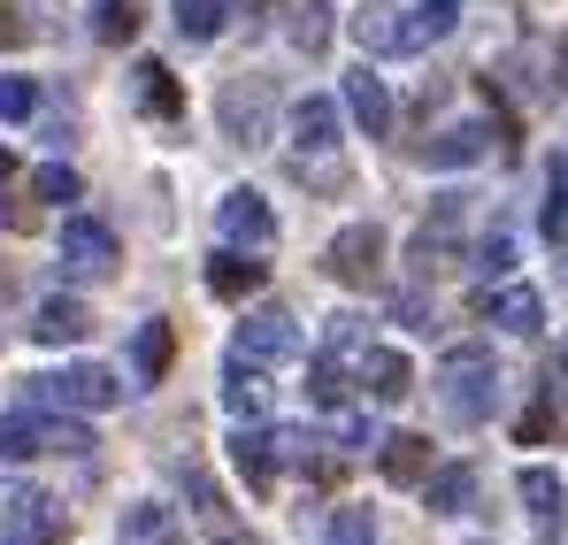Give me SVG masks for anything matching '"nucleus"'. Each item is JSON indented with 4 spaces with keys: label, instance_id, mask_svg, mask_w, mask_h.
<instances>
[{
    "label": "nucleus",
    "instance_id": "obj_13",
    "mask_svg": "<svg viewBox=\"0 0 568 545\" xmlns=\"http://www.w3.org/2000/svg\"><path fill=\"white\" fill-rule=\"evenodd\" d=\"M131 92H139V115L185 123V85L170 78V62H139V70H131Z\"/></svg>",
    "mask_w": 568,
    "mask_h": 545
},
{
    "label": "nucleus",
    "instance_id": "obj_24",
    "mask_svg": "<svg viewBox=\"0 0 568 545\" xmlns=\"http://www.w3.org/2000/svg\"><path fill=\"white\" fill-rule=\"evenodd\" d=\"M454 23H462V0H415V8H407V54H423V47L446 39Z\"/></svg>",
    "mask_w": 568,
    "mask_h": 545
},
{
    "label": "nucleus",
    "instance_id": "obj_11",
    "mask_svg": "<svg viewBox=\"0 0 568 545\" xmlns=\"http://www.w3.org/2000/svg\"><path fill=\"white\" fill-rule=\"evenodd\" d=\"M231 468L246 476V492H277V468H284L277 431H246V423H239V438H231Z\"/></svg>",
    "mask_w": 568,
    "mask_h": 545
},
{
    "label": "nucleus",
    "instance_id": "obj_40",
    "mask_svg": "<svg viewBox=\"0 0 568 545\" xmlns=\"http://www.w3.org/2000/svg\"><path fill=\"white\" fill-rule=\"evenodd\" d=\"M215 545H262V538H254V531H239V523H231V531H223V538H215Z\"/></svg>",
    "mask_w": 568,
    "mask_h": 545
},
{
    "label": "nucleus",
    "instance_id": "obj_36",
    "mask_svg": "<svg viewBox=\"0 0 568 545\" xmlns=\"http://www.w3.org/2000/svg\"><path fill=\"white\" fill-rule=\"evenodd\" d=\"M47 454H93V431L85 423H47Z\"/></svg>",
    "mask_w": 568,
    "mask_h": 545
},
{
    "label": "nucleus",
    "instance_id": "obj_14",
    "mask_svg": "<svg viewBox=\"0 0 568 545\" xmlns=\"http://www.w3.org/2000/svg\"><path fill=\"white\" fill-rule=\"evenodd\" d=\"M484 315H491L507 339H538V331H546V300H538L530 284H507V292H491V300H484Z\"/></svg>",
    "mask_w": 568,
    "mask_h": 545
},
{
    "label": "nucleus",
    "instance_id": "obj_26",
    "mask_svg": "<svg viewBox=\"0 0 568 545\" xmlns=\"http://www.w3.org/2000/svg\"><path fill=\"white\" fill-rule=\"evenodd\" d=\"M93 39L100 47H131L139 39V0H93Z\"/></svg>",
    "mask_w": 568,
    "mask_h": 545
},
{
    "label": "nucleus",
    "instance_id": "obj_20",
    "mask_svg": "<svg viewBox=\"0 0 568 545\" xmlns=\"http://www.w3.org/2000/svg\"><path fill=\"white\" fill-rule=\"evenodd\" d=\"M362 384H369V400L399 407V400L415 392V369H407V354H392V346H369V354H362Z\"/></svg>",
    "mask_w": 568,
    "mask_h": 545
},
{
    "label": "nucleus",
    "instance_id": "obj_9",
    "mask_svg": "<svg viewBox=\"0 0 568 545\" xmlns=\"http://www.w3.org/2000/svg\"><path fill=\"white\" fill-rule=\"evenodd\" d=\"M284 131H292V147H300V154H331V147H338V100H331V92L292 100Z\"/></svg>",
    "mask_w": 568,
    "mask_h": 545
},
{
    "label": "nucleus",
    "instance_id": "obj_8",
    "mask_svg": "<svg viewBox=\"0 0 568 545\" xmlns=\"http://www.w3.org/2000/svg\"><path fill=\"white\" fill-rule=\"evenodd\" d=\"M215 231L231 239V246H277V208L254 192V184H239V192H223V208H215Z\"/></svg>",
    "mask_w": 568,
    "mask_h": 545
},
{
    "label": "nucleus",
    "instance_id": "obj_15",
    "mask_svg": "<svg viewBox=\"0 0 568 545\" xmlns=\"http://www.w3.org/2000/svg\"><path fill=\"white\" fill-rule=\"evenodd\" d=\"M85 331H93V315H85V300H70V292L39 300V315H31V339H39V346H78Z\"/></svg>",
    "mask_w": 568,
    "mask_h": 545
},
{
    "label": "nucleus",
    "instance_id": "obj_19",
    "mask_svg": "<svg viewBox=\"0 0 568 545\" xmlns=\"http://www.w3.org/2000/svg\"><path fill=\"white\" fill-rule=\"evenodd\" d=\"M170 362H178V331H170L162 315H146V323H139V339H131V369H139V384H162Z\"/></svg>",
    "mask_w": 568,
    "mask_h": 545
},
{
    "label": "nucleus",
    "instance_id": "obj_35",
    "mask_svg": "<svg viewBox=\"0 0 568 545\" xmlns=\"http://www.w3.org/2000/svg\"><path fill=\"white\" fill-rule=\"evenodd\" d=\"M507 270H515V239H507V231H491V239L476 246V276H507Z\"/></svg>",
    "mask_w": 568,
    "mask_h": 545
},
{
    "label": "nucleus",
    "instance_id": "obj_30",
    "mask_svg": "<svg viewBox=\"0 0 568 545\" xmlns=\"http://www.w3.org/2000/svg\"><path fill=\"white\" fill-rule=\"evenodd\" d=\"M31 200H85V178L70 162H39L31 170Z\"/></svg>",
    "mask_w": 568,
    "mask_h": 545
},
{
    "label": "nucleus",
    "instance_id": "obj_3",
    "mask_svg": "<svg viewBox=\"0 0 568 545\" xmlns=\"http://www.w3.org/2000/svg\"><path fill=\"white\" fill-rule=\"evenodd\" d=\"M62 538H70V515H62L54 492L16 484V492L0 499V545H62Z\"/></svg>",
    "mask_w": 568,
    "mask_h": 545
},
{
    "label": "nucleus",
    "instance_id": "obj_29",
    "mask_svg": "<svg viewBox=\"0 0 568 545\" xmlns=\"http://www.w3.org/2000/svg\"><path fill=\"white\" fill-rule=\"evenodd\" d=\"M47 454V423H31V415H0V461H31Z\"/></svg>",
    "mask_w": 568,
    "mask_h": 545
},
{
    "label": "nucleus",
    "instance_id": "obj_31",
    "mask_svg": "<svg viewBox=\"0 0 568 545\" xmlns=\"http://www.w3.org/2000/svg\"><path fill=\"white\" fill-rule=\"evenodd\" d=\"M307 400H315V407H331V415L346 407V369H338V354H323V362L307 369Z\"/></svg>",
    "mask_w": 568,
    "mask_h": 545
},
{
    "label": "nucleus",
    "instance_id": "obj_41",
    "mask_svg": "<svg viewBox=\"0 0 568 545\" xmlns=\"http://www.w3.org/2000/svg\"><path fill=\"white\" fill-rule=\"evenodd\" d=\"M554 376H561V407H568V346L554 354Z\"/></svg>",
    "mask_w": 568,
    "mask_h": 545
},
{
    "label": "nucleus",
    "instance_id": "obj_17",
    "mask_svg": "<svg viewBox=\"0 0 568 545\" xmlns=\"http://www.w3.org/2000/svg\"><path fill=\"white\" fill-rule=\"evenodd\" d=\"M484 139H491L484 123H446V131H438V139H423L415 154H423L430 170H469V162H484Z\"/></svg>",
    "mask_w": 568,
    "mask_h": 545
},
{
    "label": "nucleus",
    "instance_id": "obj_2",
    "mask_svg": "<svg viewBox=\"0 0 568 545\" xmlns=\"http://www.w3.org/2000/svg\"><path fill=\"white\" fill-rule=\"evenodd\" d=\"M31 392L47 407H62V415H108L123 400V376L100 362H70V369H54V376H31Z\"/></svg>",
    "mask_w": 568,
    "mask_h": 545
},
{
    "label": "nucleus",
    "instance_id": "obj_5",
    "mask_svg": "<svg viewBox=\"0 0 568 545\" xmlns=\"http://www.w3.org/2000/svg\"><path fill=\"white\" fill-rule=\"evenodd\" d=\"M231 354H239V362H254V369H277V362L300 354V323H292L284 307H254V315L231 331Z\"/></svg>",
    "mask_w": 568,
    "mask_h": 545
},
{
    "label": "nucleus",
    "instance_id": "obj_43",
    "mask_svg": "<svg viewBox=\"0 0 568 545\" xmlns=\"http://www.w3.org/2000/svg\"><path fill=\"white\" fill-rule=\"evenodd\" d=\"M8 178H16V162H8V147H0V184H8Z\"/></svg>",
    "mask_w": 568,
    "mask_h": 545
},
{
    "label": "nucleus",
    "instance_id": "obj_28",
    "mask_svg": "<svg viewBox=\"0 0 568 545\" xmlns=\"http://www.w3.org/2000/svg\"><path fill=\"white\" fill-rule=\"evenodd\" d=\"M292 47L300 54H323L331 47V8L323 0H292Z\"/></svg>",
    "mask_w": 568,
    "mask_h": 545
},
{
    "label": "nucleus",
    "instance_id": "obj_4",
    "mask_svg": "<svg viewBox=\"0 0 568 545\" xmlns=\"http://www.w3.org/2000/svg\"><path fill=\"white\" fill-rule=\"evenodd\" d=\"M270 108H277L270 78H246V70L215 92V123H223L231 147H262V139H270Z\"/></svg>",
    "mask_w": 568,
    "mask_h": 545
},
{
    "label": "nucleus",
    "instance_id": "obj_33",
    "mask_svg": "<svg viewBox=\"0 0 568 545\" xmlns=\"http://www.w3.org/2000/svg\"><path fill=\"white\" fill-rule=\"evenodd\" d=\"M546 239H568V162L546 170Z\"/></svg>",
    "mask_w": 568,
    "mask_h": 545
},
{
    "label": "nucleus",
    "instance_id": "obj_32",
    "mask_svg": "<svg viewBox=\"0 0 568 545\" xmlns=\"http://www.w3.org/2000/svg\"><path fill=\"white\" fill-rule=\"evenodd\" d=\"M39 115V85L31 78H0V123H31Z\"/></svg>",
    "mask_w": 568,
    "mask_h": 545
},
{
    "label": "nucleus",
    "instance_id": "obj_18",
    "mask_svg": "<svg viewBox=\"0 0 568 545\" xmlns=\"http://www.w3.org/2000/svg\"><path fill=\"white\" fill-rule=\"evenodd\" d=\"M346 108H354V123L369 131V139H384L392 131V92H384V78L362 62V70H346Z\"/></svg>",
    "mask_w": 568,
    "mask_h": 545
},
{
    "label": "nucleus",
    "instance_id": "obj_21",
    "mask_svg": "<svg viewBox=\"0 0 568 545\" xmlns=\"http://www.w3.org/2000/svg\"><path fill=\"white\" fill-rule=\"evenodd\" d=\"M377 468H384V484H430V438H415V431L384 438Z\"/></svg>",
    "mask_w": 568,
    "mask_h": 545
},
{
    "label": "nucleus",
    "instance_id": "obj_27",
    "mask_svg": "<svg viewBox=\"0 0 568 545\" xmlns=\"http://www.w3.org/2000/svg\"><path fill=\"white\" fill-rule=\"evenodd\" d=\"M223 23H231V0H178V31H185L192 47L223 39Z\"/></svg>",
    "mask_w": 568,
    "mask_h": 545
},
{
    "label": "nucleus",
    "instance_id": "obj_37",
    "mask_svg": "<svg viewBox=\"0 0 568 545\" xmlns=\"http://www.w3.org/2000/svg\"><path fill=\"white\" fill-rule=\"evenodd\" d=\"M546 431H554V400H530V407H523V423H515V438H523V446H538Z\"/></svg>",
    "mask_w": 568,
    "mask_h": 545
},
{
    "label": "nucleus",
    "instance_id": "obj_7",
    "mask_svg": "<svg viewBox=\"0 0 568 545\" xmlns=\"http://www.w3.org/2000/svg\"><path fill=\"white\" fill-rule=\"evenodd\" d=\"M115 262H123V246H115V231H108L100 215H62V270L93 284V276H108Z\"/></svg>",
    "mask_w": 568,
    "mask_h": 545
},
{
    "label": "nucleus",
    "instance_id": "obj_39",
    "mask_svg": "<svg viewBox=\"0 0 568 545\" xmlns=\"http://www.w3.org/2000/svg\"><path fill=\"white\" fill-rule=\"evenodd\" d=\"M392 315H399L407 331H430V300H423V292H399V307H392Z\"/></svg>",
    "mask_w": 568,
    "mask_h": 545
},
{
    "label": "nucleus",
    "instance_id": "obj_38",
    "mask_svg": "<svg viewBox=\"0 0 568 545\" xmlns=\"http://www.w3.org/2000/svg\"><path fill=\"white\" fill-rule=\"evenodd\" d=\"M0 47L16 54V47H31V16L16 8V0H0Z\"/></svg>",
    "mask_w": 568,
    "mask_h": 545
},
{
    "label": "nucleus",
    "instance_id": "obj_25",
    "mask_svg": "<svg viewBox=\"0 0 568 545\" xmlns=\"http://www.w3.org/2000/svg\"><path fill=\"white\" fill-rule=\"evenodd\" d=\"M354 39H362L369 54H407V16H392V8H369V16H354Z\"/></svg>",
    "mask_w": 568,
    "mask_h": 545
},
{
    "label": "nucleus",
    "instance_id": "obj_42",
    "mask_svg": "<svg viewBox=\"0 0 568 545\" xmlns=\"http://www.w3.org/2000/svg\"><path fill=\"white\" fill-rule=\"evenodd\" d=\"M554 70H561V85H568V39H561V47H554Z\"/></svg>",
    "mask_w": 568,
    "mask_h": 545
},
{
    "label": "nucleus",
    "instance_id": "obj_22",
    "mask_svg": "<svg viewBox=\"0 0 568 545\" xmlns=\"http://www.w3.org/2000/svg\"><path fill=\"white\" fill-rule=\"evenodd\" d=\"M223 407H231L239 423H254V415L270 407V384H262V369L239 362V354H231V369H223Z\"/></svg>",
    "mask_w": 568,
    "mask_h": 545
},
{
    "label": "nucleus",
    "instance_id": "obj_34",
    "mask_svg": "<svg viewBox=\"0 0 568 545\" xmlns=\"http://www.w3.org/2000/svg\"><path fill=\"white\" fill-rule=\"evenodd\" d=\"M331 545H377V515L369 507H338L331 515Z\"/></svg>",
    "mask_w": 568,
    "mask_h": 545
},
{
    "label": "nucleus",
    "instance_id": "obj_23",
    "mask_svg": "<svg viewBox=\"0 0 568 545\" xmlns=\"http://www.w3.org/2000/svg\"><path fill=\"white\" fill-rule=\"evenodd\" d=\"M423 499H430V515H469L476 507V468H430V484H423Z\"/></svg>",
    "mask_w": 568,
    "mask_h": 545
},
{
    "label": "nucleus",
    "instance_id": "obj_12",
    "mask_svg": "<svg viewBox=\"0 0 568 545\" xmlns=\"http://www.w3.org/2000/svg\"><path fill=\"white\" fill-rule=\"evenodd\" d=\"M515 492H523V507H530V523H538V538H561V515H568V484L554 468H523L515 476Z\"/></svg>",
    "mask_w": 568,
    "mask_h": 545
},
{
    "label": "nucleus",
    "instance_id": "obj_6",
    "mask_svg": "<svg viewBox=\"0 0 568 545\" xmlns=\"http://www.w3.org/2000/svg\"><path fill=\"white\" fill-rule=\"evenodd\" d=\"M323 270L338 276V284H354V292H369L384 276V231L377 223H346V231L323 246Z\"/></svg>",
    "mask_w": 568,
    "mask_h": 545
},
{
    "label": "nucleus",
    "instance_id": "obj_10",
    "mask_svg": "<svg viewBox=\"0 0 568 545\" xmlns=\"http://www.w3.org/2000/svg\"><path fill=\"white\" fill-rule=\"evenodd\" d=\"M115 538L123 545H185V515L162 507V499H131V507L115 515Z\"/></svg>",
    "mask_w": 568,
    "mask_h": 545
},
{
    "label": "nucleus",
    "instance_id": "obj_16",
    "mask_svg": "<svg viewBox=\"0 0 568 545\" xmlns=\"http://www.w3.org/2000/svg\"><path fill=\"white\" fill-rule=\"evenodd\" d=\"M262 284H270V262H254V246H246V254L231 246V254L207 262V292H215V300H254Z\"/></svg>",
    "mask_w": 568,
    "mask_h": 545
},
{
    "label": "nucleus",
    "instance_id": "obj_1",
    "mask_svg": "<svg viewBox=\"0 0 568 545\" xmlns=\"http://www.w3.org/2000/svg\"><path fill=\"white\" fill-rule=\"evenodd\" d=\"M438 400H446V415L454 423H484L491 407H499V362H491V346H454L446 362H438Z\"/></svg>",
    "mask_w": 568,
    "mask_h": 545
}]
</instances>
